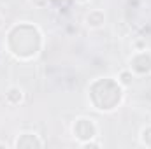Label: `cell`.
Instances as JSON below:
<instances>
[{
	"mask_svg": "<svg viewBox=\"0 0 151 149\" xmlns=\"http://www.w3.org/2000/svg\"><path fill=\"white\" fill-rule=\"evenodd\" d=\"M104 19H106V16H104L102 11H91L86 16V25L91 27V28H99V27H102Z\"/></svg>",
	"mask_w": 151,
	"mask_h": 149,
	"instance_id": "6da1fadb",
	"label": "cell"
},
{
	"mask_svg": "<svg viewBox=\"0 0 151 149\" xmlns=\"http://www.w3.org/2000/svg\"><path fill=\"white\" fill-rule=\"evenodd\" d=\"M5 100H7V104H11V105H18V104L23 100V91H21L19 88L12 86V88L7 90V93H5Z\"/></svg>",
	"mask_w": 151,
	"mask_h": 149,
	"instance_id": "7a4b0ae2",
	"label": "cell"
},
{
	"mask_svg": "<svg viewBox=\"0 0 151 149\" xmlns=\"http://www.w3.org/2000/svg\"><path fill=\"white\" fill-rule=\"evenodd\" d=\"M119 81H121V84L128 86V84H132V81H134V75H132V72H128V70H123V72L119 74Z\"/></svg>",
	"mask_w": 151,
	"mask_h": 149,
	"instance_id": "3957f363",
	"label": "cell"
},
{
	"mask_svg": "<svg viewBox=\"0 0 151 149\" xmlns=\"http://www.w3.org/2000/svg\"><path fill=\"white\" fill-rule=\"evenodd\" d=\"M79 2H86V0H79Z\"/></svg>",
	"mask_w": 151,
	"mask_h": 149,
	"instance_id": "277c9868",
	"label": "cell"
}]
</instances>
